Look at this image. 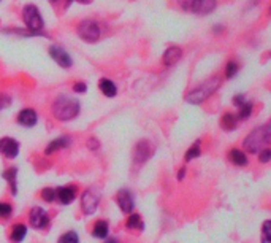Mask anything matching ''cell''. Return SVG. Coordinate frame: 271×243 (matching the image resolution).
Returning <instances> with one entry per match:
<instances>
[{"instance_id": "7a4b0ae2", "label": "cell", "mask_w": 271, "mask_h": 243, "mask_svg": "<svg viewBox=\"0 0 271 243\" xmlns=\"http://www.w3.org/2000/svg\"><path fill=\"white\" fill-rule=\"evenodd\" d=\"M270 140H271V126L263 124L249 132V135L246 137L243 142V148L248 153L255 155V153H260L262 150L267 148Z\"/></svg>"}, {"instance_id": "8fae6325", "label": "cell", "mask_w": 271, "mask_h": 243, "mask_svg": "<svg viewBox=\"0 0 271 243\" xmlns=\"http://www.w3.org/2000/svg\"><path fill=\"white\" fill-rule=\"evenodd\" d=\"M0 155L7 159H15L19 155V142L11 137L0 138Z\"/></svg>"}, {"instance_id": "ab89813d", "label": "cell", "mask_w": 271, "mask_h": 243, "mask_svg": "<svg viewBox=\"0 0 271 243\" xmlns=\"http://www.w3.org/2000/svg\"><path fill=\"white\" fill-rule=\"evenodd\" d=\"M53 2H56V0H53Z\"/></svg>"}, {"instance_id": "f1b7e54d", "label": "cell", "mask_w": 271, "mask_h": 243, "mask_svg": "<svg viewBox=\"0 0 271 243\" xmlns=\"http://www.w3.org/2000/svg\"><path fill=\"white\" fill-rule=\"evenodd\" d=\"M238 70H239L238 62L236 61H229L227 62V66H225V76L227 78H233V76L238 73Z\"/></svg>"}, {"instance_id": "ffe728a7", "label": "cell", "mask_w": 271, "mask_h": 243, "mask_svg": "<svg viewBox=\"0 0 271 243\" xmlns=\"http://www.w3.org/2000/svg\"><path fill=\"white\" fill-rule=\"evenodd\" d=\"M229 159L233 165H238V167H244V165H248V156H246V153L243 150H238V148H233L229 153Z\"/></svg>"}, {"instance_id": "4dcf8cb0", "label": "cell", "mask_w": 271, "mask_h": 243, "mask_svg": "<svg viewBox=\"0 0 271 243\" xmlns=\"http://www.w3.org/2000/svg\"><path fill=\"white\" fill-rule=\"evenodd\" d=\"M11 97L10 95H7L5 92H0V111L2 110H5V108H8L10 105H11Z\"/></svg>"}, {"instance_id": "f546056e", "label": "cell", "mask_w": 271, "mask_h": 243, "mask_svg": "<svg viewBox=\"0 0 271 243\" xmlns=\"http://www.w3.org/2000/svg\"><path fill=\"white\" fill-rule=\"evenodd\" d=\"M41 199L46 202H56V188H45L41 191Z\"/></svg>"}, {"instance_id": "ac0fdd59", "label": "cell", "mask_w": 271, "mask_h": 243, "mask_svg": "<svg viewBox=\"0 0 271 243\" xmlns=\"http://www.w3.org/2000/svg\"><path fill=\"white\" fill-rule=\"evenodd\" d=\"M98 88L100 91H102L103 95H106V97H116L117 94V86L116 83L110 80V78H102L98 81Z\"/></svg>"}, {"instance_id": "cb8c5ba5", "label": "cell", "mask_w": 271, "mask_h": 243, "mask_svg": "<svg viewBox=\"0 0 271 243\" xmlns=\"http://www.w3.org/2000/svg\"><path fill=\"white\" fill-rule=\"evenodd\" d=\"M200 155H201V148H200V140H197V142H195L191 148H189L187 151H186V156H184V161L186 162H191V161H194V159H197V157H200Z\"/></svg>"}, {"instance_id": "e575fe53", "label": "cell", "mask_w": 271, "mask_h": 243, "mask_svg": "<svg viewBox=\"0 0 271 243\" xmlns=\"http://www.w3.org/2000/svg\"><path fill=\"white\" fill-rule=\"evenodd\" d=\"M73 91L78 92V94H84L87 91V85H86V83H83V81L75 83V85H73Z\"/></svg>"}, {"instance_id": "277c9868", "label": "cell", "mask_w": 271, "mask_h": 243, "mask_svg": "<svg viewBox=\"0 0 271 243\" xmlns=\"http://www.w3.org/2000/svg\"><path fill=\"white\" fill-rule=\"evenodd\" d=\"M178 5L184 11H191L194 15L205 16L216 10V0H178Z\"/></svg>"}, {"instance_id": "f35d334b", "label": "cell", "mask_w": 271, "mask_h": 243, "mask_svg": "<svg viewBox=\"0 0 271 243\" xmlns=\"http://www.w3.org/2000/svg\"><path fill=\"white\" fill-rule=\"evenodd\" d=\"M105 243H119L115 237H110V239H105Z\"/></svg>"}, {"instance_id": "83f0119b", "label": "cell", "mask_w": 271, "mask_h": 243, "mask_svg": "<svg viewBox=\"0 0 271 243\" xmlns=\"http://www.w3.org/2000/svg\"><path fill=\"white\" fill-rule=\"evenodd\" d=\"M262 243H271V221L267 220L262 226Z\"/></svg>"}, {"instance_id": "5bb4252c", "label": "cell", "mask_w": 271, "mask_h": 243, "mask_svg": "<svg viewBox=\"0 0 271 243\" xmlns=\"http://www.w3.org/2000/svg\"><path fill=\"white\" fill-rule=\"evenodd\" d=\"M18 123L22 127H34L39 123V114L34 110V108H24L18 114Z\"/></svg>"}, {"instance_id": "8d00e7d4", "label": "cell", "mask_w": 271, "mask_h": 243, "mask_svg": "<svg viewBox=\"0 0 271 243\" xmlns=\"http://www.w3.org/2000/svg\"><path fill=\"white\" fill-rule=\"evenodd\" d=\"M222 30H224L222 25H214V27H213V32H214V34H219V32H222Z\"/></svg>"}, {"instance_id": "5b68a950", "label": "cell", "mask_w": 271, "mask_h": 243, "mask_svg": "<svg viewBox=\"0 0 271 243\" xmlns=\"http://www.w3.org/2000/svg\"><path fill=\"white\" fill-rule=\"evenodd\" d=\"M22 21L26 24L27 30L35 32V34H41V29L45 25V21L40 15V10L35 5H26L22 8Z\"/></svg>"}, {"instance_id": "9a60e30c", "label": "cell", "mask_w": 271, "mask_h": 243, "mask_svg": "<svg viewBox=\"0 0 271 243\" xmlns=\"http://www.w3.org/2000/svg\"><path fill=\"white\" fill-rule=\"evenodd\" d=\"M70 145H72V138L70 137H68V135H60L58 138H54L53 142L48 143L46 150H45V155L49 156V155H53V153H56V151L67 148V146H70Z\"/></svg>"}, {"instance_id": "44dd1931", "label": "cell", "mask_w": 271, "mask_h": 243, "mask_svg": "<svg viewBox=\"0 0 271 243\" xmlns=\"http://www.w3.org/2000/svg\"><path fill=\"white\" fill-rule=\"evenodd\" d=\"M108 232H110V227H108V222L106 221L98 220L96 224H94L92 235L96 239H108Z\"/></svg>"}, {"instance_id": "9c48e42d", "label": "cell", "mask_w": 271, "mask_h": 243, "mask_svg": "<svg viewBox=\"0 0 271 243\" xmlns=\"http://www.w3.org/2000/svg\"><path fill=\"white\" fill-rule=\"evenodd\" d=\"M29 222H30V227L32 229L41 231V229H46L49 224V215L45 208L34 207L29 213Z\"/></svg>"}, {"instance_id": "52a82bcc", "label": "cell", "mask_w": 271, "mask_h": 243, "mask_svg": "<svg viewBox=\"0 0 271 243\" xmlns=\"http://www.w3.org/2000/svg\"><path fill=\"white\" fill-rule=\"evenodd\" d=\"M100 203V191L97 188H87L83 194H81V208H83L84 215H94L97 212Z\"/></svg>"}, {"instance_id": "4316f807", "label": "cell", "mask_w": 271, "mask_h": 243, "mask_svg": "<svg viewBox=\"0 0 271 243\" xmlns=\"http://www.w3.org/2000/svg\"><path fill=\"white\" fill-rule=\"evenodd\" d=\"M13 215V207L8 202H0V218L2 220H10Z\"/></svg>"}, {"instance_id": "d6986e66", "label": "cell", "mask_w": 271, "mask_h": 243, "mask_svg": "<svg viewBox=\"0 0 271 243\" xmlns=\"http://www.w3.org/2000/svg\"><path fill=\"white\" fill-rule=\"evenodd\" d=\"M27 235V226L22 224V222H16V224L11 227L10 232V240L13 243H21Z\"/></svg>"}, {"instance_id": "d4e9b609", "label": "cell", "mask_w": 271, "mask_h": 243, "mask_svg": "<svg viewBox=\"0 0 271 243\" xmlns=\"http://www.w3.org/2000/svg\"><path fill=\"white\" fill-rule=\"evenodd\" d=\"M252 110H254V105L251 104V102H246V104L243 105V107H239V113H238V119H241V121H244V119H248L251 114H252Z\"/></svg>"}, {"instance_id": "484cf974", "label": "cell", "mask_w": 271, "mask_h": 243, "mask_svg": "<svg viewBox=\"0 0 271 243\" xmlns=\"http://www.w3.org/2000/svg\"><path fill=\"white\" fill-rule=\"evenodd\" d=\"M58 243H79L78 234L75 232V231H68V232H65V234L60 235Z\"/></svg>"}, {"instance_id": "836d02e7", "label": "cell", "mask_w": 271, "mask_h": 243, "mask_svg": "<svg viewBox=\"0 0 271 243\" xmlns=\"http://www.w3.org/2000/svg\"><path fill=\"white\" fill-rule=\"evenodd\" d=\"M246 102H248V99H246V95L244 94H238V95H235V97H233V105L235 107H243Z\"/></svg>"}, {"instance_id": "1f68e13d", "label": "cell", "mask_w": 271, "mask_h": 243, "mask_svg": "<svg viewBox=\"0 0 271 243\" xmlns=\"http://www.w3.org/2000/svg\"><path fill=\"white\" fill-rule=\"evenodd\" d=\"M270 159H271V150L270 148H265V150H262L260 153H258V161H260L262 164L270 162Z\"/></svg>"}, {"instance_id": "6da1fadb", "label": "cell", "mask_w": 271, "mask_h": 243, "mask_svg": "<svg viewBox=\"0 0 271 243\" xmlns=\"http://www.w3.org/2000/svg\"><path fill=\"white\" fill-rule=\"evenodd\" d=\"M81 110V104L78 99L72 97V95H59L58 99L53 102L51 111L53 116L59 121H72L78 116Z\"/></svg>"}, {"instance_id": "603a6c76", "label": "cell", "mask_w": 271, "mask_h": 243, "mask_svg": "<svg viewBox=\"0 0 271 243\" xmlns=\"http://www.w3.org/2000/svg\"><path fill=\"white\" fill-rule=\"evenodd\" d=\"M125 226H127V229H132V231H134V229H140L141 231V229L144 227L143 221H141V216L138 213H130L127 221H125Z\"/></svg>"}, {"instance_id": "74e56055", "label": "cell", "mask_w": 271, "mask_h": 243, "mask_svg": "<svg viewBox=\"0 0 271 243\" xmlns=\"http://www.w3.org/2000/svg\"><path fill=\"white\" fill-rule=\"evenodd\" d=\"M72 2H73V0H68V2H67V6H68V5H72ZM77 2H79V3H91L92 0H77Z\"/></svg>"}, {"instance_id": "7402d4cb", "label": "cell", "mask_w": 271, "mask_h": 243, "mask_svg": "<svg viewBox=\"0 0 271 243\" xmlns=\"http://www.w3.org/2000/svg\"><path fill=\"white\" fill-rule=\"evenodd\" d=\"M220 126H222V129L227 131V132L236 129V126H238V118H236V114H233V113H225L224 116H222V119H220Z\"/></svg>"}, {"instance_id": "2e32d148", "label": "cell", "mask_w": 271, "mask_h": 243, "mask_svg": "<svg viewBox=\"0 0 271 243\" xmlns=\"http://www.w3.org/2000/svg\"><path fill=\"white\" fill-rule=\"evenodd\" d=\"M181 56H182V49L179 46H170V48H167V51L163 53V57H162L163 66H167V67L174 66V64L181 59Z\"/></svg>"}, {"instance_id": "d590c367", "label": "cell", "mask_w": 271, "mask_h": 243, "mask_svg": "<svg viewBox=\"0 0 271 243\" xmlns=\"http://www.w3.org/2000/svg\"><path fill=\"white\" fill-rule=\"evenodd\" d=\"M184 177H186V169L182 167V169L178 172V180H182V178H184Z\"/></svg>"}, {"instance_id": "d6a6232c", "label": "cell", "mask_w": 271, "mask_h": 243, "mask_svg": "<svg viewBox=\"0 0 271 243\" xmlns=\"http://www.w3.org/2000/svg\"><path fill=\"white\" fill-rule=\"evenodd\" d=\"M86 146H87V150L97 151V150H100V142H98V140H97L96 137H91V138L86 142Z\"/></svg>"}, {"instance_id": "ba28073f", "label": "cell", "mask_w": 271, "mask_h": 243, "mask_svg": "<svg viewBox=\"0 0 271 243\" xmlns=\"http://www.w3.org/2000/svg\"><path fill=\"white\" fill-rule=\"evenodd\" d=\"M154 155V145L149 142V140H140L135 145L134 150V161L136 165H141L146 161H149Z\"/></svg>"}, {"instance_id": "30bf717a", "label": "cell", "mask_w": 271, "mask_h": 243, "mask_svg": "<svg viewBox=\"0 0 271 243\" xmlns=\"http://www.w3.org/2000/svg\"><path fill=\"white\" fill-rule=\"evenodd\" d=\"M116 203L117 207L121 208L122 213H134V208H135V200H134V194L130 193L129 189H121L119 193L116 194Z\"/></svg>"}, {"instance_id": "e0dca14e", "label": "cell", "mask_w": 271, "mask_h": 243, "mask_svg": "<svg viewBox=\"0 0 271 243\" xmlns=\"http://www.w3.org/2000/svg\"><path fill=\"white\" fill-rule=\"evenodd\" d=\"M3 180H7V183L10 184V191L11 196H18V169L16 167H8L7 170H3Z\"/></svg>"}, {"instance_id": "7c38bea8", "label": "cell", "mask_w": 271, "mask_h": 243, "mask_svg": "<svg viewBox=\"0 0 271 243\" xmlns=\"http://www.w3.org/2000/svg\"><path fill=\"white\" fill-rule=\"evenodd\" d=\"M49 56H51L53 59L56 61V64H58V66H60L62 68L72 67V64H73L72 56L68 54L62 46H58V44H53V46L49 48Z\"/></svg>"}, {"instance_id": "8992f818", "label": "cell", "mask_w": 271, "mask_h": 243, "mask_svg": "<svg viewBox=\"0 0 271 243\" xmlns=\"http://www.w3.org/2000/svg\"><path fill=\"white\" fill-rule=\"evenodd\" d=\"M77 32H78V37L86 43H96L98 42L100 35H102L98 22L92 21V19H86V21L81 22L77 27Z\"/></svg>"}, {"instance_id": "3957f363", "label": "cell", "mask_w": 271, "mask_h": 243, "mask_svg": "<svg viewBox=\"0 0 271 243\" xmlns=\"http://www.w3.org/2000/svg\"><path fill=\"white\" fill-rule=\"evenodd\" d=\"M219 86H220V78H217V76L208 78L203 83H200L198 86H195L192 91H189L186 94V102L187 104H192V105L203 104L208 97H211V95L217 91Z\"/></svg>"}, {"instance_id": "4fadbf2b", "label": "cell", "mask_w": 271, "mask_h": 243, "mask_svg": "<svg viewBox=\"0 0 271 243\" xmlns=\"http://www.w3.org/2000/svg\"><path fill=\"white\" fill-rule=\"evenodd\" d=\"M78 196V189L77 186H60V188H56V200H59L62 205H68V203H72L75 199H77Z\"/></svg>"}]
</instances>
